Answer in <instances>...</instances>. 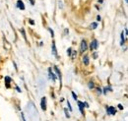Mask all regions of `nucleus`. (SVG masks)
I'll list each match as a JSON object with an SVG mask.
<instances>
[{"label": "nucleus", "instance_id": "nucleus-16", "mask_svg": "<svg viewBox=\"0 0 128 121\" xmlns=\"http://www.w3.org/2000/svg\"><path fill=\"white\" fill-rule=\"evenodd\" d=\"M72 52H73V53L71 54V56H70V57H71L72 59H75V57L77 56V51H76V50H73Z\"/></svg>", "mask_w": 128, "mask_h": 121}, {"label": "nucleus", "instance_id": "nucleus-18", "mask_svg": "<svg viewBox=\"0 0 128 121\" xmlns=\"http://www.w3.org/2000/svg\"><path fill=\"white\" fill-rule=\"evenodd\" d=\"M96 28H98V24H96V23H92V24H91V29L95 30Z\"/></svg>", "mask_w": 128, "mask_h": 121}, {"label": "nucleus", "instance_id": "nucleus-32", "mask_svg": "<svg viewBox=\"0 0 128 121\" xmlns=\"http://www.w3.org/2000/svg\"><path fill=\"white\" fill-rule=\"evenodd\" d=\"M98 3H102V2H104V0H98Z\"/></svg>", "mask_w": 128, "mask_h": 121}, {"label": "nucleus", "instance_id": "nucleus-20", "mask_svg": "<svg viewBox=\"0 0 128 121\" xmlns=\"http://www.w3.org/2000/svg\"><path fill=\"white\" fill-rule=\"evenodd\" d=\"M48 30L50 32V36H51V38H53V36H54V32H53V30L50 29V28H48Z\"/></svg>", "mask_w": 128, "mask_h": 121}, {"label": "nucleus", "instance_id": "nucleus-27", "mask_svg": "<svg viewBox=\"0 0 128 121\" xmlns=\"http://www.w3.org/2000/svg\"><path fill=\"white\" fill-rule=\"evenodd\" d=\"M83 104H84V106H85V107H87V108L90 106H89V104H88L87 102H83Z\"/></svg>", "mask_w": 128, "mask_h": 121}, {"label": "nucleus", "instance_id": "nucleus-6", "mask_svg": "<svg viewBox=\"0 0 128 121\" xmlns=\"http://www.w3.org/2000/svg\"><path fill=\"white\" fill-rule=\"evenodd\" d=\"M53 69H54V71L56 72V75L58 76V78H59V80H60V85H61V87H62V75H61L60 70L58 69V67H57V66H54V67H53Z\"/></svg>", "mask_w": 128, "mask_h": 121}, {"label": "nucleus", "instance_id": "nucleus-5", "mask_svg": "<svg viewBox=\"0 0 128 121\" xmlns=\"http://www.w3.org/2000/svg\"><path fill=\"white\" fill-rule=\"evenodd\" d=\"M48 76H49V78L53 81V82H56V75H55V73L52 71V69L49 67L48 68Z\"/></svg>", "mask_w": 128, "mask_h": 121}, {"label": "nucleus", "instance_id": "nucleus-19", "mask_svg": "<svg viewBox=\"0 0 128 121\" xmlns=\"http://www.w3.org/2000/svg\"><path fill=\"white\" fill-rule=\"evenodd\" d=\"M71 94H72V96H73V98H74V100H78V96H77V94H75L74 92H72Z\"/></svg>", "mask_w": 128, "mask_h": 121}, {"label": "nucleus", "instance_id": "nucleus-3", "mask_svg": "<svg viewBox=\"0 0 128 121\" xmlns=\"http://www.w3.org/2000/svg\"><path fill=\"white\" fill-rule=\"evenodd\" d=\"M98 40H93L91 42V44H90V49H91V51L98 49Z\"/></svg>", "mask_w": 128, "mask_h": 121}, {"label": "nucleus", "instance_id": "nucleus-7", "mask_svg": "<svg viewBox=\"0 0 128 121\" xmlns=\"http://www.w3.org/2000/svg\"><path fill=\"white\" fill-rule=\"evenodd\" d=\"M4 81H5V86H6V88H7V89H10V83L12 82L11 77H9V76H5Z\"/></svg>", "mask_w": 128, "mask_h": 121}, {"label": "nucleus", "instance_id": "nucleus-14", "mask_svg": "<svg viewBox=\"0 0 128 121\" xmlns=\"http://www.w3.org/2000/svg\"><path fill=\"white\" fill-rule=\"evenodd\" d=\"M20 32H22V36H23V38H25V40H26V42H28V40H27V34H26V32H25V30H24V29H21V30H20Z\"/></svg>", "mask_w": 128, "mask_h": 121}, {"label": "nucleus", "instance_id": "nucleus-24", "mask_svg": "<svg viewBox=\"0 0 128 121\" xmlns=\"http://www.w3.org/2000/svg\"><path fill=\"white\" fill-rule=\"evenodd\" d=\"M21 116H22V119H23V121H26L25 115H24V113H23V112H21Z\"/></svg>", "mask_w": 128, "mask_h": 121}, {"label": "nucleus", "instance_id": "nucleus-12", "mask_svg": "<svg viewBox=\"0 0 128 121\" xmlns=\"http://www.w3.org/2000/svg\"><path fill=\"white\" fill-rule=\"evenodd\" d=\"M124 32H121V36H120V38H121V40H120V46H123L124 44V42H125V38H124Z\"/></svg>", "mask_w": 128, "mask_h": 121}, {"label": "nucleus", "instance_id": "nucleus-30", "mask_svg": "<svg viewBox=\"0 0 128 121\" xmlns=\"http://www.w3.org/2000/svg\"><path fill=\"white\" fill-rule=\"evenodd\" d=\"M13 64H14V67H15V69H16V70H18V68H17V65H16V63H15V62H14V61H13Z\"/></svg>", "mask_w": 128, "mask_h": 121}, {"label": "nucleus", "instance_id": "nucleus-23", "mask_svg": "<svg viewBox=\"0 0 128 121\" xmlns=\"http://www.w3.org/2000/svg\"><path fill=\"white\" fill-rule=\"evenodd\" d=\"M96 21H98V22H100V21H102V17L100 15L96 16Z\"/></svg>", "mask_w": 128, "mask_h": 121}, {"label": "nucleus", "instance_id": "nucleus-11", "mask_svg": "<svg viewBox=\"0 0 128 121\" xmlns=\"http://www.w3.org/2000/svg\"><path fill=\"white\" fill-rule=\"evenodd\" d=\"M78 107H79V109H80L81 114L84 115V114H85V112H84V108H85V106H84L83 102H78Z\"/></svg>", "mask_w": 128, "mask_h": 121}, {"label": "nucleus", "instance_id": "nucleus-1", "mask_svg": "<svg viewBox=\"0 0 128 121\" xmlns=\"http://www.w3.org/2000/svg\"><path fill=\"white\" fill-rule=\"evenodd\" d=\"M88 50V44H87V42L85 40H83L82 42H81V44H80V51L82 53H84V52H86Z\"/></svg>", "mask_w": 128, "mask_h": 121}, {"label": "nucleus", "instance_id": "nucleus-31", "mask_svg": "<svg viewBox=\"0 0 128 121\" xmlns=\"http://www.w3.org/2000/svg\"><path fill=\"white\" fill-rule=\"evenodd\" d=\"M30 2H31L32 5H34V0H30Z\"/></svg>", "mask_w": 128, "mask_h": 121}, {"label": "nucleus", "instance_id": "nucleus-13", "mask_svg": "<svg viewBox=\"0 0 128 121\" xmlns=\"http://www.w3.org/2000/svg\"><path fill=\"white\" fill-rule=\"evenodd\" d=\"M88 88H89L90 90L95 89V83H94L93 81H89V82H88Z\"/></svg>", "mask_w": 128, "mask_h": 121}, {"label": "nucleus", "instance_id": "nucleus-15", "mask_svg": "<svg viewBox=\"0 0 128 121\" xmlns=\"http://www.w3.org/2000/svg\"><path fill=\"white\" fill-rule=\"evenodd\" d=\"M64 113H65V116H66V118H70V114H69V111H68V109L67 108H64Z\"/></svg>", "mask_w": 128, "mask_h": 121}, {"label": "nucleus", "instance_id": "nucleus-28", "mask_svg": "<svg viewBox=\"0 0 128 121\" xmlns=\"http://www.w3.org/2000/svg\"><path fill=\"white\" fill-rule=\"evenodd\" d=\"M29 23H30V24H31V25H34V21H32V19H29Z\"/></svg>", "mask_w": 128, "mask_h": 121}, {"label": "nucleus", "instance_id": "nucleus-26", "mask_svg": "<svg viewBox=\"0 0 128 121\" xmlns=\"http://www.w3.org/2000/svg\"><path fill=\"white\" fill-rule=\"evenodd\" d=\"M16 90H17V92H22V90L19 88V86H16Z\"/></svg>", "mask_w": 128, "mask_h": 121}, {"label": "nucleus", "instance_id": "nucleus-4", "mask_svg": "<svg viewBox=\"0 0 128 121\" xmlns=\"http://www.w3.org/2000/svg\"><path fill=\"white\" fill-rule=\"evenodd\" d=\"M40 107H42V109L44 111H46L48 106H46V96L42 98V100H40Z\"/></svg>", "mask_w": 128, "mask_h": 121}, {"label": "nucleus", "instance_id": "nucleus-29", "mask_svg": "<svg viewBox=\"0 0 128 121\" xmlns=\"http://www.w3.org/2000/svg\"><path fill=\"white\" fill-rule=\"evenodd\" d=\"M93 55H94V58H95V59H96V58H98V53H96V52H95Z\"/></svg>", "mask_w": 128, "mask_h": 121}, {"label": "nucleus", "instance_id": "nucleus-8", "mask_svg": "<svg viewBox=\"0 0 128 121\" xmlns=\"http://www.w3.org/2000/svg\"><path fill=\"white\" fill-rule=\"evenodd\" d=\"M51 53H52V55L57 57V49H56V44H55L54 40L52 42V44H51Z\"/></svg>", "mask_w": 128, "mask_h": 121}, {"label": "nucleus", "instance_id": "nucleus-21", "mask_svg": "<svg viewBox=\"0 0 128 121\" xmlns=\"http://www.w3.org/2000/svg\"><path fill=\"white\" fill-rule=\"evenodd\" d=\"M67 106H68L69 110H70V111H72V106H71V104H70V102H69V100H67Z\"/></svg>", "mask_w": 128, "mask_h": 121}, {"label": "nucleus", "instance_id": "nucleus-25", "mask_svg": "<svg viewBox=\"0 0 128 121\" xmlns=\"http://www.w3.org/2000/svg\"><path fill=\"white\" fill-rule=\"evenodd\" d=\"M123 108H124V107H123V106H122V104H118V109L123 110Z\"/></svg>", "mask_w": 128, "mask_h": 121}, {"label": "nucleus", "instance_id": "nucleus-17", "mask_svg": "<svg viewBox=\"0 0 128 121\" xmlns=\"http://www.w3.org/2000/svg\"><path fill=\"white\" fill-rule=\"evenodd\" d=\"M72 51H73L72 47H69V48L67 49V54H68V56H71V54H72Z\"/></svg>", "mask_w": 128, "mask_h": 121}, {"label": "nucleus", "instance_id": "nucleus-9", "mask_svg": "<svg viewBox=\"0 0 128 121\" xmlns=\"http://www.w3.org/2000/svg\"><path fill=\"white\" fill-rule=\"evenodd\" d=\"M17 7H18L20 10H25V9H26L25 4H24V2H23L22 0H18V1H17Z\"/></svg>", "mask_w": 128, "mask_h": 121}, {"label": "nucleus", "instance_id": "nucleus-2", "mask_svg": "<svg viewBox=\"0 0 128 121\" xmlns=\"http://www.w3.org/2000/svg\"><path fill=\"white\" fill-rule=\"evenodd\" d=\"M106 113L110 115H115L116 114V108L114 106H106Z\"/></svg>", "mask_w": 128, "mask_h": 121}, {"label": "nucleus", "instance_id": "nucleus-33", "mask_svg": "<svg viewBox=\"0 0 128 121\" xmlns=\"http://www.w3.org/2000/svg\"><path fill=\"white\" fill-rule=\"evenodd\" d=\"M0 61H1V59H0Z\"/></svg>", "mask_w": 128, "mask_h": 121}, {"label": "nucleus", "instance_id": "nucleus-10", "mask_svg": "<svg viewBox=\"0 0 128 121\" xmlns=\"http://www.w3.org/2000/svg\"><path fill=\"white\" fill-rule=\"evenodd\" d=\"M82 58H83L82 60H83V63H84V65L88 66V65L90 64V57H89L88 55H84Z\"/></svg>", "mask_w": 128, "mask_h": 121}, {"label": "nucleus", "instance_id": "nucleus-22", "mask_svg": "<svg viewBox=\"0 0 128 121\" xmlns=\"http://www.w3.org/2000/svg\"><path fill=\"white\" fill-rule=\"evenodd\" d=\"M102 89H100V88H96V92H98V94H102Z\"/></svg>", "mask_w": 128, "mask_h": 121}]
</instances>
